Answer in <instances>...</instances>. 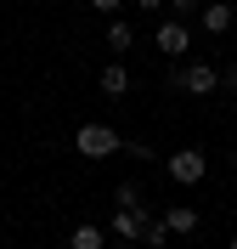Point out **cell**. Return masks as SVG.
<instances>
[{
  "label": "cell",
  "mask_w": 237,
  "mask_h": 249,
  "mask_svg": "<svg viewBox=\"0 0 237 249\" xmlns=\"http://www.w3.org/2000/svg\"><path fill=\"white\" fill-rule=\"evenodd\" d=\"M74 147H79V159H108V153H119L125 142H119V130H113V124L91 119V124H79V130H74Z\"/></svg>",
  "instance_id": "cell-1"
},
{
  "label": "cell",
  "mask_w": 237,
  "mask_h": 249,
  "mask_svg": "<svg viewBox=\"0 0 237 249\" xmlns=\"http://www.w3.org/2000/svg\"><path fill=\"white\" fill-rule=\"evenodd\" d=\"M204 170H209L204 147H181V153H170V181L192 187V181H204Z\"/></svg>",
  "instance_id": "cell-2"
},
{
  "label": "cell",
  "mask_w": 237,
  "mask_h": 249,
  "mask_svg": "<svg viewBox=\"0 0 237 249\" xmlns=\"http://www.w3.org/2000/svg\"><path fill=\"white\" fill-rule=\"evenodd\" d=\"M153 46H158V57H187L192 34H187V23H175V17H164V23L153 29Z\"/></svg>",
  "instance_id": "cell-3"
},
{
  "label": "cell",
  "mask_w": 237,
  "mask_h": 249,
  "mask_svg": "<svg viewBox=\"0 0 237 249\" xmlns=\"http://www.w3.org/2000/svg\"><path fill=\"white\" fill-rule=\"evenodd\" d=\"M147 221H153V210H147V204H142V210H113L108 232L119 238V244H130V238H142V227H147Z\"/></svg>",
  "instance_id": "cell-4"
},
{
  "label": "cell",
  "mask_w": 237,
  "mask_h": 249,
  "mask_svg": "<svg viewBox=\"0 0 237 249\" xmlns=\"http://www.w3.org/2000/svg\"><path fill=\"white\" fill-rule=\"evenodd\" d=\"M232 6H226V0H209V6H198V23H204V34H226L232 29Z\"/></svg>",
  "instance_id": "cell-5"
},
{
  "label": "cell",
  "mask_w": 237,
  "mask_h": 249,
  "mask_svg": "<svg viewBox=\"0 0 237 249\" xmlns=\"http://www.w3.org/2000/svg\"><path fill=\"white\" fill-rule=\"evenodd\" d=\"M96 91H102V96H125L130 91V68H125V62H108V68L96 74Z\"/></svg>",
  "instance_id": "cell-6"
},
{
  "label": "cell",
  "mask_w": 237,
  "mask_h": 249,
  "mask_svg": "<svg viewBox=\"0 0 237 249\" xmlns=\"http://www.w3.org/2000/svg\"><path fill=\"white\" fill-rule=\"evenodd\" d=\"M164 227H170V238L198 232V210H192V204H175V210H164Z\"/></svg>",
  "instance_id": "cell-7"
},
{
  "label": "cell",
  "mask_w": 237,
  "mask_h": 249,
  "mask_svg": "<svg viewBox=\"0 0 237 249\" xmlns=\"http://www.w3.org/2000/svg\"><path fill=\"white\" fill-rule=\"evenodd\" d=\"M68 244H74V249H108V232H102V227H91V221H79Z\"/></svg>",
  "instance_id": "cell-8"
},
{
  "label": "cell",
  "mask_w": 237,
  "mask_h": 249,
  "mask_svg": "<svg viewBox=\"0 0 237 249\" xmlns=\"http://www.w3.org/2000/svg\"><path fill=\"white\" fill-rule=\"evenodd\" d=\"M108 46H113V51H119V57H125V51H130V46H136V29H130L125 17H113V23H108Z\"/></svg>",
  "instance_id": "cell-9"
},
{
  "label": "cell",
  "mask_w": 237,
  "mask_h": 249,
  "mask_svg": "<svg viewBox=\"0 0 237 249\" xmlns=\"http://www.w3.org/2000/svg\"><path fill=\"white\" fill-rule=\"evenodd\" d=\"M142 181H119V210H142Z\"/></svg>",
  "instance_id": "cell-10"
},
{
  "label": "cell",
  "mask_w": 237,
  "mask_h": 249,
  "mask_svg": "<svg viewBox=\"0 0 237 249\" xmlns=\"http://www.w3.org/2000/svg\"><path fill=\"white\" fill-rule=\"evenodd\" d=\"M164 238H170V227H164V215H153L142 227V244H153V249H164Z\"/></svg>",
  "instance_id": "cell-11"
},
{
  "label": "cell",
  "mask_w": 237,
  "mask_h": 249,
  "mask_svg": "<svg viewBox=\"0 0 237 249\" xmlns=\"http://www.w3.org/2000/svg\"><path fill=\"white\" fill-rule=\"evenodd\" d=\"M204 0H170V12H198Z\"/></svg>",
  "instance_id": "cell-12"
},
{
  "label": "cell",
  "mask_w": 237,
  "mask_h": 249,
  "mask_svg": "<svg viewBox=\"0 0 237 249\" xmlns=\"http://www.w3.org/2000/svg\"><path fill=\"white\" fill-rule=\"evenodd\" d=\"M96 12H119V6H125V0H91Z\"/></svg>",
  "instance_id": "cell-13"
},
{
  "label": "cell",
  "mask_w": 237,
  "mask_h": 249,
  "mask_svg": "<svg viewBox=\"0 0 237 249\" xmlns=\"http://www.w3.org/2000/svg\"><path fill=\"white\" fill-rule=\"evenodd\" d=\"M136 6H142V12H164V6H170V0H136Z\"/></svg>",
  "instance_id": "cell-14"
},
{
  "label": "cell",
  "mask_w": 237,
  "mask_h": 249,
  "mask_svg": "<svg viewBox=\"0 0 237 249\" xmlns=\"http://www.w3.org/2000/svg\"><path fill=\"white\" fill-rule=\"evenodd\" d=\"M108 249H130V244H108Z\"/></svg>",
  "instance_id": "cell-15"
},
{
  "label": "cell",
  "mask_w": 237,
  "mask_h": 249,
  "mask_svg": "<svg viewBox=\"0 0 237 249\" xmlns=\"http://www.w3.org/2000/svg\"><path fill=\"white\" fill-rule=\"evenodd\" d=\"M226 249H237V238H232V244H226Z\"/></svg>",
  "instance_id": "cell-16"
}]
</instances>
